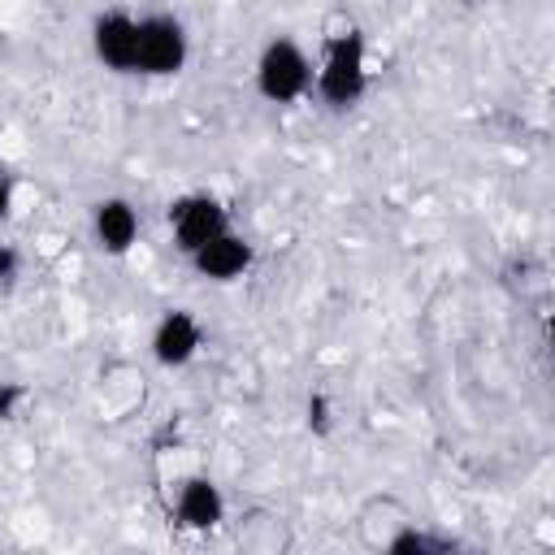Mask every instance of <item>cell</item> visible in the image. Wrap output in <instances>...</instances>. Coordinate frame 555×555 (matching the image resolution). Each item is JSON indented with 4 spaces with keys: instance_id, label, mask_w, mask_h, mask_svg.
Segmentation results:
<instances>
[{
    "instance_id": "cell-1",
    "label": "cell",
    "mask_w": 555,
    "mask_h": 555,
    "mask_svg": "<svg viewBox=\"0 0 555 555\" xmlns=\"http://www.w3.org/2000/svg\"><path fill=\"white\" fill-rule=\"evenodd\" d=\"M312 95L330 113H351L369 95V39L351 9L321 13V43L312 61Z\"/></svg>"
},
{
    "instance_id": "cell-2",
    "label": "cell",
    "mask_w": 555,
    "mask_h": 555,
    "mask_svg": "<svg viewBox=\"0 0 555 555\" xmlns=\"http://www.w3.org/2000/svg\"><path fill=\"white\" fill-rule=\"evenodd\" d=\"M251 82H256V95L269 100V104H299L304 95H312V56H308V48L291 35L264 39V48L256 52Z\"/></svg>"
},
{
    "instance_id": "cell-3",
    "label": "cell",
    "mask_w": 555,
    "mask_h": 555,
    "mask_svg": "<svg viewBox=\"0 0 555 555\" xmlns=\"http://www.w3.org/2000/svg\"><path fill=\"white\" fill-rule=\"evenodd\" d=\"M147 399H152V373L139 360H130V356L100 360L95 382H91V403H95V416L100 421L126 425V421L143 416Z\"/></svg>"
},
{
    "instance_id": "cell-4",
    "label": "cell",
    "mask_w": 555,
    "mask_h": 555,
    "mask_svg": "<svg viewBox=\"0 0 555 555\" xmlns=\"http://www.w3.org/2000/svg\"><path fill=\"white\" fill-rule=\"evenodd\" d=\"M191 61V30L178 13L169 9H152L139 13V78H173L182 74Z\"/></svg>"
},
{
    "instance_id": "cell-5",
    "label": "cell",
    "mask_w": 555,
    "mask_h": 555,
    "mask_svg": "<svg viewBox=\"0 0 555 555\" xmlns=\"http://www.w3.org/2000/svg\"><path fill=\"white\" fill-rule=\"evenodd\" d=\"M165 499V512L173 520L178 533H191V538H212L225 520H230V507H225V494L221 486L204 473H191L186 481H178L173 490L160 494Z\"/></svg>"
},
{
    "instance_id": "cell-6",
    "label": "cell",
    "mask_w": 555,
    "mask_h": 555,
    "mask_svg": "<svg viewBox=\"0 0 555 555\" xmlns=\"http://www.w3.org/2000/svg\"><path fill=\"white\" fill-rule=\"evenodd\" d=\"M225 525H230L234 555H295V546H299L295 520L278 503H247Z\"/></svg>"
},
{
    "instance_id": "cell-7",
    "label": "cell",
    "mask_w": 555,
    "mask_h": 555,
    "mask_svg": "<svg viewBox=\"0 0 555 555\" xmlns=\"http://www.w3.org/2000/svg\"><path fill=\"white\" fill-rule=\"evenodd\" d=\"M165 225H169V238L173 247L191 260L199 247H208L212 238H221L230 225V208L212 195V191H186L178 199H169L165 208Z\"/></svg>"
},
{
    "instance_id": "cell-8",
    "label": "cell",
    "mask_w": 555,
    "mask_h": 555,
    "mask_svg": "<svg viewBox=\"0 0 555 555\" xmlns=\"http://www.w3.org/2000/svg\"><path fill=\"white\" fill-rule=\"evenodd\" d=\"M412 520H416V512L408 507L403 494H395V490H373V494H364V499L356 503V512H351V533H356V542H360L369 555H382Z\"/></svg>"
},
{
    "instance_id": "cell-9",
    "label": "cell",
    "mask_w": 555,
    "mask_h": 555,
    "mask_svg": "<svg viewBox=\"0 0 555 555\" xmlns=\"http://www.w3.org/2000/svg\"><path fill=\"white\" fill-rule=\"evenodd\" d=\"M91 56L108 74H134L139 65V13L104 9L91 17Z\"/></svg>"
},
{
    "instance_id": "cell-10",
    "label": "cell",
    "mask_w": 555,
    "mask_h": 555,
    "mask_svg": "<svg viewBox=\"0 0 555 555\" xmlns=\"http://www.w3.org/2000/svg\"><path fill=\"white\" fill-rule=\"evenodd\" d=\"M204 347V325L191 308H165L147 334V351L160 369H186Z\"/></svg>"
},
{
    "instance_id": "cell-11",
    "label": "cell",
    "mask_w": 555,
    "mask_h": 555,
    "mask_svg": "<svg viewBox=\"0 0 555 555\" xmlns=\"http://www.w3.org/2000/svg\"><path fill=\"white\" fill-rule=\"evenodd\" d=\"M186 264H191L195 278H204V282H212V286H230V282H243V278L251 273V264H256V243H251L247 234H238V230H225L221 238H212L208 247H199Z\"/></svg>"
},
{
    "instance_id": "cell-12",
    "label": "cell",
    "mask_w": 555,
    "mask_h": 555,
    "mask_svg": "<svg viewBox=\"0 0 555 555\" xmlns=\"http://www.w3.org/2000/svg\"><path fill=\"white\" fill-rule=\"evenodd\" d=\"M143 234V217L134 208V199L126 195H104L91 204V243L104 256H130L134 243Z\"/></svg>"
},
{
    "instance_id": "cell-13",
    "label": "cell",
    "mask_w": 555,
    "mask_h": 555,
    "mask_svg": "<svg viewBox=\"0 0 555 555\" xmlns=\"http://www.w3.org/2000/svg\"><path fill=\"white\" fill-rule=\"evenodd\" d=\"M499 286H503L520 308L542 312V308L551 304L555 278H551L546 256H538V251H516V256L503 260V269H499Z\"/></svg>"
},
{
    "instance_id": "cell-14",
    "label": "cell",
    "mask_w": 555,
    "mask_h": 555,
    "mask_svg": "<svg viewBox=\"0 0 555 555\" xmlns=\"http://www.w3.org/2000/svg\"><path fill=\"white\" fill-rule=\"evenodd\" d=\"M451 551H455V542H451L447 533H438V529L412 520V525H408L382 555H451Z\"/></svg>"
},
{
    "instance_id": "cell-15",
    "label": "cell",
    "mask_w": 555,
    "mask_h": 555,
    "mask_svg": "<svg viewBox=\"0 0 555 555\" xmlns=\"http://www.w3.org/2000/svg\"><path fill=\"white\" fill-rule=\"evenodd\" d=\"M304 421H308V429L321 434V438L334 429V403H330L325 390H312V395H308V403H304Z\"/></svg>"
},
{
    "instance_id": "cell-16",
    "label": "cell",
    "mask_w": 555,
    "mask_h": 555,
    "mask_svg": "<svg viewBox=\"0 0 555 555\" xmlns=\"http://www.w3.org/2000/svg\"><path fill=\"white\" fill-rule=\"evenodd\" d=\"M30 403V386L22 382H0V421H17Z\"/></svg>"
},
{
    "instance_id": "cell-17",
    "label": "cell",
    "mask_w": 555,
    "mask_h": 555,
    "mask_svg": "<svg viewBox=\"0 0 555 555\" xmlns=\"http://www.w3.org/2000/svg\"><path fill=\"white\" fill-rule=\"evenodd\" d=\"M17 278H22V251L0 238V295H9L17 286Z\"/></svg>"
},
{
    "instance_id": "cell-18",
    "label": "cell",
    "mask_w": 555,
    "mask_h": 555,
    "mask_svg": "<svg viewBox=\"0 0 555 555\" xmlns=\"http://www.w3.org/2000/svg\"><path fill=\"white\" fill-rule=\"evenodd\" d=\"M165 555H212V551H208V538H191V533H178V538H173V546H169Z\"/></svg>"
},
{
    "instance_id": "cell-19",
    "label": "cell",
    "mask_w": 555,
    "mask_h": 555,
    "mask_svg": "<svg viewBox=\"0 0 555 555\" xmlns=\"http://www.w3.org/2000/svg\"><path fill=\"white\" fill-rule=\"evenodd\" d=\"M13 195H17L13 173H9V169H0V221H9V212H13Z\"/></svg>"
},
{
    "instance_id": "cell-20",
    "label": "cell",
    "mask_w": 555,
    "mask_h": 555,
    "mask_svg": "<svg viewBox=\"0 0 555 555\" xmlns=\"http://www.w3.org/2000/svg\"><path fill=\"white\" fill-rule=\"evenodd\" d=\"M0 555H17V529L4 507H0Z\"/></svg>"
},
{
    "instance_id": "cell-21",
    "label": "cell",
    "mask_w": 555,
    "mask_h": 555,
    "mask_svg": "<svg viewBox=\"0 0 555 555\" xmlns=\"http://www.w3.org/2000/svg\"><path fill=\"white\" fill-rule=\"evenodd\" d=\"M9 52V35H4V26H0V56Z\"/></svg>"
}]
</instances>
